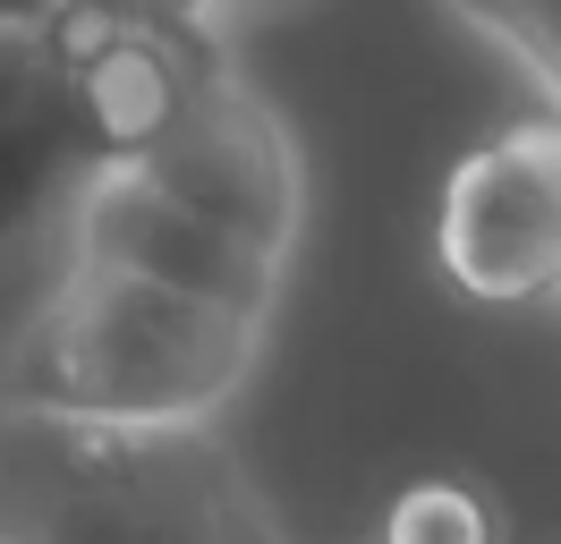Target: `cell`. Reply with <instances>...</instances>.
Wrapping results in <instances>:
<instances>
[{"mask_svg": "<svg viewBox=\"0 0 561 544\" xmlns=\"http://www.w3.org/2000/svg\"><path fill=\"white\" fill-rule=\"evenodd\" d=\"M69 264L77 272H111V281H145L171 298L221 306L239 324H273L280 306V264H255L247 247H230L221 230L187 222L179 204H162L137 170L103 162L69 204Z\"/></svg>", "mask_w": 561, "mask_h": 544, "instance_id": "5", "label": "cell"}, {"mask_svg": "<svg viewBox=\"0 0 561 544\" xmlns=\"http://www.w3.org/2000/svg\"><path fill=\"white\" fill-rule=\"evenodd\" d=\"M0 536L9 544H255L239 460L196 434H77L0 417Z\"/></svg>", "mask_w": 561, "mask_h": 544, "instance_id": "2", "label": "cell"}, {"mask_svg": "<svg viewBox=\"0 0 561 544\" xmlns=\"http://www.w3.org/2000/svg\"><path fill=\"white\" fill-rule=\"evenodd\" d=\"M255 544H273V536H255Z\"/></svg>", "mask_w": 561, "mask_h": 544, "instance_id": "9", "label": "cell"}, {"mask_svg": "<svg viewBox=\"0 0 561 544\" xmlns=\"http://www.w3.org/2000/svg\"><path fill=\"white\" fill-rule=\"evenodd\" d=\"M383 544H502V528L468 476H409L383 510Z\"/></svg>", "mask_w": 561, "mask_h": 544, "instance_id": "7", "label": "cell"}, {"mask_svg": "<svg viewBox=\"0 0 561 544\" xmlns=\"http://www.w3.org/2000/svg\"><path fill=\"white\" fill-rule=\"evenodd\" d=\"M434 256L459 298L536 306L561 298V120L527 111L459 154L434 213Z\"/></svg>", "mask_w": 561, "mask_h": 544, "instance_id": "4", "label": "cell"}, {"mask_svg": "<svg viewBox=\"0 0 561 544\" xmlns=\"http://www.w3.org/2000/svg\"><path fill=\"white\" fill-rule=\"evenodd\" d=\"M255 349L264 324L69 264L0 358V417L77 434H196L247 392Z\"/></svg>", "mask_w": 561, "mask_h": 544, "instance_id": "1", "label": "cell"}, {"mask_svg": "<svg viewBox=\"0 0 561 544\" xmlns=\"http://www.w3.org/2000/svg\"><path fill=\"white\" fill-rule=\"evenodd\" d=\"M459 18L485 34L493 52H511L545 86V111L561 120V0H493V9H459Z\"/></svg>", "mask_w": 561, "mask_h": 544, "instance_id": "8", "label": "cell"}, {"mask_svg": "<svg viewBox=\"0 0 561 544\" xmlns=\"http://www.w3.org/2000/svg\"><path fill=\"white\" fill-rule=\"evenodd\" d=\"M119 170H137L162 204H179L187 222L221 230L230 247H247L255 264H289V247H298V222H307L298 145L280 128V111L255 102L239 77L196 86L187 111Z\"/></svg>", "mask_w": 561, "mask_h": 544, "instance_id": "3", "label": "cell"}, {"mask_svg": "<svg viewBox=\"0 0 561 544\" xmlns=\"http://www.w3.org/2000/svg\"><path fill=\"white\" fill-rule=\"evenodd\" d=\"M0 544H9V536H0Z\"/></svg>", "mask_w": 561, "mask_h": 544, "instance_id": "10", "label": "cell"}, {"mask_svg": "<svg viewBox=\"0 0 561 544\" xmlns=\"http://www.w3.org/2000/svg\"><path fill=\"white\" fill-rule=\"evenodd\" d=\"M94 170L103 145L77 102L60 9H0V247L69 222Z\"/></svg>", "mask_w": 561, "mask_h": 544, "instance_id": "6", "label": "cell"}]
</instances>
